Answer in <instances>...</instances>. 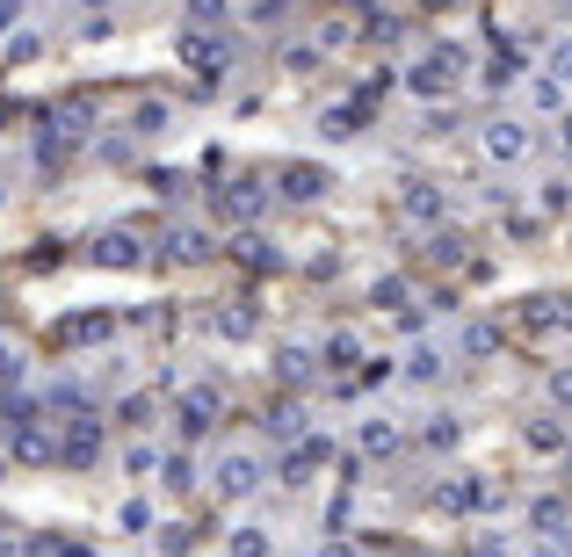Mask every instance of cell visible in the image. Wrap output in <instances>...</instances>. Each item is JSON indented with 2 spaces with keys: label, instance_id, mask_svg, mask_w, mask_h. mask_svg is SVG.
I'll list each match as a JSON object with an SVG mask.
<instances>
[{
  "label": "cell",
  "instance_id": "6da1fadb",
  "mask_svg": "<svg viewBox=\"0 0 572 557\" xmlns=\"http://www.w3.org/2000/svg\"><path fill=\"white\" fill-rule=\"evenodd\" d=\"M254 485H261V463H254V456H225V471H218V492H225V500H247Z\"/></svg>",
  "mask_w": 572,
  "mask_h": 557
},
{
  "label": "cell",
  "instance_id": "7a4b0ae2",
  "mask_svg": "<svg viewBox=\"0 0 572 557\" xmlns=\"http://www.w3.org/2000/svg\"><path fill=\"white\" fill-rule=\"evenodd\" d=\"M95 261H102V268H138V261H145V254H138V232H102V239H95Z\"/></svg>",
  "mask_w": 572,
  "mask_h": 557
},
{
  "label": "cell",
  "instance_id": "3957f363",
  "mask_svg": "<svg viewBox=\"0 0 572 557\" xmlns=\"http://www.w3.org/2000/svg\"><path fill=\"white\" fill-rule=\"evenodd\" d=\"M283 196H297V203L326 196V174H319V167H283Z\"/></svg>",
  "mask_w": 572,
  "mask_h": 557
},
{
  "label": "cell",
  "instance_id": "277c9868",
  "mask_svg": "<svg viewBox=\"0 0 572 557\" xmlns=\"http://www.w3.org/2000/svg\"><path fill=\"white\" fill-rule=\"evenodd\" d=\"M261 189H254V181H232V196H225V210H232V218H261Z\"/></svg>",
  "mask_w": 572,
  "mask_h": 557
},
{
  "label": "cell",
  "instance_id": "5b68a950",
  "mask_svg": "<svg viewBox=\"0 0 572 557\" xmlns=\"http://www.w3.org/2000/svg\"><path fill=\"white\" fill-rule=\"evenodd\" d=\"M406 210H413V218H435V210H442V196L428 189V181H413V189H406Z\"/></svg>",
  "mask_w": 572,
  "mask_h": 557
},
{
  "label": "cell",
  "instance_id": "8992f818",
  "mask_svg": "<svg viewBox=\"0 0 572 557\" xmlns=\"http://www.w3.org/2000/svg\"><path fill=\"white\" fill-rule=\"evenodd\" d=\"M15 449H22L29 463H44V456H51V435H37V427H22V435H15Z\"/></svg>",
  "mask_w": 572,
  "mask_h": 557
},
{
  "label": "cell",
  "instance_id": "52a82bcc",
  "mask_svg": "<svg viewBox=\"0 0 572 557\" xmlns=\"http://www.w3.org/2000/svg\"><path fill=\"white\" fill-rule=\"evenodd\" d=\"M189 66H225V51L210 44V37H189Z\"/></svg>",
  "mask_w": 572,
  "mask_h": 557
},
{
  "label": "cell",
  "instance_id": "ba28073f",
  "mask_svg": "<svg viewBox=\"0 0 572 557\" xmlns=\"http://www.w3.org/2000/svg\"><path fill=\"white\" fill-rule=\"evenodd\" d=\"M493 152H500V160H515V152H522V131H515V123H500V131H493Z\"/></svg>",
  "mask_w": 572,
  "mask_h": 557
},
{
  "label": "cell",
  "instance_id": "9c48e42d",
  "mask_svg": "<svg viewBox=\"0 0 572 557\" xmlns=\"http://www.w3.org/2000/svg\"><path fill=\"white\" fill-rule=\"evenodd\" d=\"M239 557H268V543H261V529H239V543H232Z\"/></svg>",
  "mask_w": 572,
  "mask_h": 557
},
{
  "label": "cell",
  "instance_id": "30bf717a",
  "mask_svg": "<svg viewBox=\"0 0 572 557\" xmlns=\"http://www.w3.org/2000/svg\"><path fill=\"white\" fill-rule=\"evenodd\" d=\"M15 377H22V355L8 348V340H0V384H15Z\"/></svg>",
  "mask_w": 572,
  "mask_h": 557
},
{
  "label": "cell",
  "instance_id": "8fae6325",
  "mask_svg": "<svg viewBox=\"0 0 572 557\" xmlns=\"http://www.w3.org/2000/svg\"><path fill=\"white\" fill-rule=\"evenodd\" d=\"M551 66H558V73L572 80V44H558V51H551Z\"/></svg>",
  "mask_w": 572,
  "mask_h": 557
}]
</instances>
